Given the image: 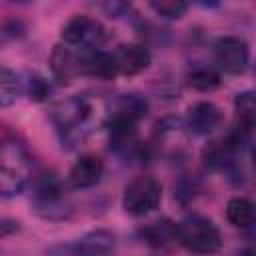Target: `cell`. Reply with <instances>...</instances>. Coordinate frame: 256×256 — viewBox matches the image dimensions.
I'll return each instance as SVG.
<instances>
[{
	"mask_svg": "<svg viewBox=\"0 0 256 256\" xmlns=\"http://www.w3.org/2000/svg\"><path fill=\"white\" fill-rule=\"evenodd\" d=\"M194 2L200 4V6H204V8H214V6L220 4V0H194Z\"/></svg>",
	"mask_w": 256,
	"mask_h": 256,
	"instance_id": "obj_24",
	"label": "cell"
},
{
	"mask_svg": "<svg viewBox=\"0 0 256 256\" xmlns=\"http://www.w3.org/2000/svg\"><path fill=\"white\" fill-rule=\"evenodd\" d=\"M226 220L234 228H240V230L252 228V224H254V204L248 198H242V196L230 198L228 204H226Z\"/></svg>",
	"mask_w": 256,
	"mask_h": 256,
	"instance_id": "obj_19",
	"label": "cell"
},
{
	"mask_svg": "<svg viewBox=\"0 0 256 256\" xmlns=\"http://www.w3.org/2000/svg\"><path fill=\"white\" fill-rule=\"evenodd\" d=\"M148 102L138 94H118L112 98L108 112H106V124L110 130H126L136 128L138 122L146 116Z\"/></svg>",
	"mask_w": 256,
	"mask_h": 256,
	"instance_id": "obj_6",
	"label": "cell"
},
{
	"mask_svg": "<svg viewBox=\"0 0 256 256\" xmlns=\"http://www.w3.org/2000/svg\"><path fill=\"white\" fill-rule=\"evenodd\" d=\"M234 126L238 132L250 136L252 128H254V118H256V102H254V92L246 90L236 94L234 98Z\"/></svg>",
	"mask_w": 256,
	"mask_h": 256,
	"instance_id": "obj_17",
	"label": "cell"
},
{
	"mask_svg": "<svg viewBox=\"0 0 256 256\" xmlns=\"http://www.w3.org/2000/svg\"><path fill=\"white\" fill-rule=\"evenodd\" d=\"M154 142L158 146V150L170 158L180 156L186 148V132H184V124L180 120L174 118H166L162 122H158L156 126V134H154Z\"/></svg>",
	"mask_w": 256,
	"mask_h": 256,
	"instance_id": "obj_12",
	"label": "cell"
},
{
	"mask_svg": "<svg viewBox=\"0 0 256 256\" xmlns=\"http://www.w3.org/2000/svg\"><path fill=\"white\" fill-rule=\"evenodd\" d=\"M30 156L14 138L0 140V196H18L30 180Z\"/></svg>",
	"mask_w": 256,
	"mask_h": 256,
	"instance_id": "obj_1",
	"label": "cell"
},
{
	"mask_svg": "<svg viewBox=\"0 0 256 256\" xmlns=\"http://www.w3.org/2000/svg\"><path fill=\"white\" fill-rule=\"evenodd\" d=\"M90 102L82 96H70L66 100H60L52 106L50 110V118L54 122V126L64 132V136H72L78 130H82V126L88 122L90 118Z\"/></svg>",
	"mask_w": 256,
	"mask_h": 256,
	"instance_id": "obj_7",
	"label": "cell"
},
{
	"mask_svg": "<svg viewBox=\"0 0 256 256\" xmlns=\"http://www.w3.org/2000/svg\"><path fill=\"white\" fill-rule=\"evenodd\" d=\"M120 72H118L114 52H106L100 48L84 50V76H94L100 80H112Z\"/></svg>",
	"mask_w": 256,
	"mask_h": 256,
	"instance_id": "obj_14",
	"label": "cell"
},
{
	"mask_svg": "<svg viewBox=\"0 0 256 256\" xmlns=\"http://www.w3.org/2000/svg\"><path fill=\"white\" fill-rule=\"evenodd\" d=\"M176 228L178 244H182L188 252L212 254L222 248V234L218 226L202 214H188L176 224Z\"/></svg>",
	"mask_w": 256,
	"mask_h": 256,
	"instance_id": "obj_2",
	"label": "cell"
},
{
	"mask_svg": "<svg viewBox=\"0 0 256 256\" xmlns=\"http://www.w3.org/2000/svg\"><path fill=\"white\" fill-rule=\"evenodd\" d=\"M116 246V236L110 230H92L88 234H84L82 238H78L72 246L64 248L70 252H80V254H106L112 252Z\"/></svg>",
	"mask_w": 256,
	"mask_h": 256,
	"instance_id": "obj_16",
	"label": "cell"
},
{
	"mask_svg": "<svg viewBox=\"0 0 256 256\" xmlns=\"http://www.w3.org/2000/svg\"><path fill=\"white\" fill-rule=\"evenodd\" d=\"M140 236L148 246L164 250V248L172 246L174 242H178V228H176V222H172L170 218H158V220L142 226Z\"/></svg>",
	"mask_w": 256,
	"mask_h": 256,
	"instance_id": "obj_15",
	"label": "cell"
},
{
	"mask_svg": "<svg viewBox=\"0 0 256 256\" xmlns=\"http://www.w3.org/2000/svg\"><path fill=\"white\" fill-rule=\"evenodd\" d=\"M24 82L20 80V76L8 66H0V108L12 106L20 98Z\"/></svg>",
	"mask_w": 256,
	"mask_h": 256,
	"instance_id": "obj_20",
	"label": "cell"
},
{
	"mask_svg": "<svg viewBox=\"0 0 256 256\" xmlns=\"http://www.w3.org/2000/svg\"><path fill=\"white\" fill-rule=\"evenodd\" d=\"M24 90L28 92L30 100H36V102H42V100H46L52 94V86L48 84V80L38 76V74H30L28 76Z\"/></svg>",
	"mask_w": 256,
	"mask_h": 256,
	"instance_id": "obj_22",
	"label": "cell"
},
{
	"mask_svg": "<svg viewBox=\"0 0 256 256\" xmlns=\"http://www.w3.org/2000/svg\"><path fill=\"white\" fill-rule=\"evenodd\" d=\"M104 174V162L96 154H82L68 172V184L76 190L92 188L100 182Z\"/></svg>",
	"mask_w": 256,
	"mask_h": 256,
	"instance_id": "obj_10",
	"label": "cell"
},
{
	"mask_svg": "<svg viewBox=\"0 0 256 256\" xmlns=\"http://www.w3.org/2000/svg\"><path fill=\"white\" fill-rule=\"evenodd\" d=\"M186 84L198 92H210L222 84L220 72L208 64H196L186 72Z\"/></svg>",
	"mask_w": 256,
	"mask_h": 256,
	"instance_id": "obj_18",
	"label": "cell"
},
{
	"mask_svg": "<svg viewBox=\"0 0 256 256\" xmlns=\"http://www.w3.org/2000/svg\"><path fill=\"white\" fill-rule=\"evenodd\" d=\"M52 76L60 84H70L74 78L84 76V50L72 46H56L50 54Z\"/></svg>",
	"mask_w": 256,
	"mask_h": 256,
	"instance_id": "obj_9",
	"label": "cell"
},
{
	"mask_svg": "<svg viewBox=\"0 0 256 256\" xmlns=\"http://www.w3.org/2000/svg\"><path fill=\"white\" fill-rule=\"evenodd\" d=\"M214 60L218 68L226 74H232V76L244 74L250 62L248 44L238 36H224L214 46Z\"/></svg>",
	"mask_w": 256,
	"mask_h": 256,
	"instance_id": "obj_8",
	"label": "cell"
},
{
	"mask_svg": "<svg viewBox=\"0 0 256 256\" xmlns=\"http://www.w3.org/2000/svg\"><path fill=\"white\" fill-rule=\"evenodd\" d=\"M106 38H108L106 28L96 18H90L86 14H78L70 18L62 28V42L78 50L100 48L106 42Z\"/></svg>",
	"mask_w": 256,
	"mask_h": 256,
	"instance_id": "obj_5",
	"label": "cell"
},
{
	"mask_svg": "<svg viewBox=\"0 0 256 256\" xmlns=\"http://www.w3.org/2000/svg\"><path fill=\"white\" fill-rule=\"evenodd\" d=\"M102 8H104V14L108 18L118 20L130 12L132 0H102Z\"/></svg>",
	"mask_w": 256,
	"mask_h": 256,
	"instance_id": "obj_23",
	"label": "cell"
},
{
	"mask_svg": "<svg viewBox=\"0 0 256 256\" xmlns=\"http://www.w3.org/2000/svg\"><path fill=\"white\" fill-rule=\"evenodd\" d=\"M114 58L118 64V72L124 76H136L144 72L152 60L148 48L142 44H120L114 52Z\"/></svg>",
	"mask_w": 256,
	"mask_h": 256,
	"instance_id": "obj_13",
	"label": "cell"
},
{
	"mask_svg": "<svg viewBox=\"0 0 256 256\" xmlns=\"http://www.w3.org/2000/svg\"><path fill=\"white\" fill-rule=\"evenodd\" d=\"M148 6L162 18L180 20L188 10V0H148Z\"/></svg>",
	"mask_w": 256,
	"mask_h": 256,
	"instance_id": "obj_21",
	"label": "cell"
},
{
	"mask_svg": "<svg viewBox=\"0 0 256 256\" xmlns=\"http://www.w3.org/2000/svg\"><path fill=\"white\" fill-rule=\"evenodd\" d=\"M160 200H162L160 182L150 174H142V176H136L134 180H130L128 186L124 188L122 208L126 214L140 218V216L154 212L158 208Z\"/></svg>",
	"mask_w": 256,
	"mask_h": 256,
	"instance_id": "obj_3",
	"label": "cell"
},
{
	"mask_svg": "<svg viewBox=\"0 0 256 256\" xmlns=\"http://www.w3.org/2000/svg\"><path fill=\"white\" fill-rule=\"evenodd\" d=\"M32 204L36 212L44 218H64L68 204L64 196V188L54 172H42L34 180Z\"/></svg>",
	"mask_w": 256,
	"mask_h": 256,
	"instance_id": "obj_4",
	"label": "cell"
},
{
	"mask_svg": "<svg viewBox=\"0 0 256 256\" xmlns=\"http://www.w3.org/2000/svg\"><path fill=\"white\" fill-rule=\"evenodd\" d=\"M18 2H24V0H18Z\"/></svg>",
	"mask_w": 256,
	"mask_h": 256,
	"instance_id": "obj_25",
	"label": "cell"
},
{
	"mask_svg": "<svg viewBox=\"0 0 256 256\" xmlns=\"http://www.w3.org/2000/svg\"><path fill=\"white\" fill-rule=\"evenodd\" d=\"M188 128L198 136H208L222 126V110L212 102H196L188 108Z\"/></svg>",
	"mask_w": 256,
	"mask_h": 256,
	"instance_id": "obj_11",
	"label": "cell"
}]
</instances>
